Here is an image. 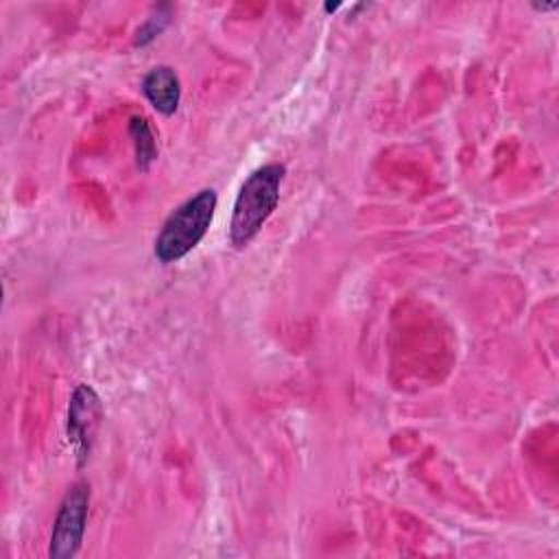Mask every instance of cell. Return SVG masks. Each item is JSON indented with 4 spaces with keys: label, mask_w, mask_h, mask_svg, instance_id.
Wrapping results in <instances>:
<instances>
[{
    "label": "cell",
    "mask_w": 559,
    "mask_h": 559,
    "mask_svg": "<svg viewBox=\"0 0 559 559\" xmlns=\"http://www.w3.org/2000/svg\"><path fill=\"white\" fill-rule=\"evenodd\" d=\"M341 4H325V11H336Z\"/></svg>",
    "instance_id": "8"
},
{
    "label": "cell",
    "mask_w": 559,
    "mask_h": 559,
    "mask_svg": "<svg viewBox=\"0 0 559 559\" xmlns=\"http://www.w3.org/2000/svg\"><path fill=\"white\" fill-rule=\"evenodd\" d=\"M100 415H103V404L96 391L87 384H79L70 397L68 421H66L68 441L74 450L76 465H83L90 459L94 435L100 424Z\"/></svg>",
    "instance_id": "4"
},
{
    "label": "cell",
    "mask_w": 559,
    "mask_h": 559,
    "mask_svg": "<svg viewBox=\"0 0 559 559\" xmlns=\"http://www.w3.org/2000/svg\"><path fill=\"white\" fill-rule=\"evenodd\" d=\"M559 4L555 2V4H535V9H539V11H552V9H557Z\"/></svg>",
    "instance_id": "7"
},
{
    "label": "cell",
    "mask_w": 559,
    "mask_h": 559,
    "mask_svg": "<svg viewBox=\"0 0 559 559\" xmlns=\"http://www.w3.org/2000/svg\"><path fill=\"white\" fill-rule=\"evenodd\" d=\"M282 179V164H266L245 179L236 194L229 223V240L234 247H245L273 214L280 201Z\"/></svg>",
    "instance_id": "1"
},
{
    "label": "cell",
    "mask_w": 559,
    "mask_h": 559,
    "mask_svg": "<svg viewBox=\"0 0 559 559\" xmlns=\"http://www.w3.org/2000/svg\"><path fill=\"white\" fill-rule=\"evenodd\" d=\"M216 210V192L212 188L199 190L194 197L186 199L170 216L164 221L155 238V255L159 262H177L188 251H192L205 236Z\"/></svg>",
    "instance_id": "2"
},
{
    "label": "cell",
    "mask_w": 559,
    "mask_h": 559,
    "mask_svg": "<svg viewBox=\"0 0 559 559\" xmlns=\"http://www.w3.org/2000/svg\"><path fill=\"white\" fill-rule=\"evenodd\" d=\"M87 504H90V489L85 483H74L57 511L55 526L50 533V548L48 555L52 559H68L76 555L87 520Z\"/></svg>",
    "instance_id": "3"
},
{
    "label": "cell",
    "mask_w": 559,
    "mask_h": 559,
    "mask_svg": "<svg viewBox=\"0 0 559 559\" xmlns=\"http://www.w3.org/2000/svg\"><path fill=\"white\" fill-rule=\"evenodd\" d=\"M129 135L133 140L138 168L140 170H148V166L155 162V155H157L155 138H153V131H151L148 122L144 118H140V116H133L129 120Z\"/></svg>",
    "instance_id": "6"
},
{
    "label": "cell",
    "mask_w": 559,
    "mask_h": 559,
    "mask_svg": "<svg viewBox=\"0 0 559 559\" xmlns=\"http://www.w3.org/2000/svg\"><path fill=\"white\" fill-rule=\"evenodd\" d=\"M142 92L148 98V103L164 116H173L179 107V79L175 70L168 66L153 68L142 81Z\"/></svg>",
    "instance_id": "5"
}]
</instances>
